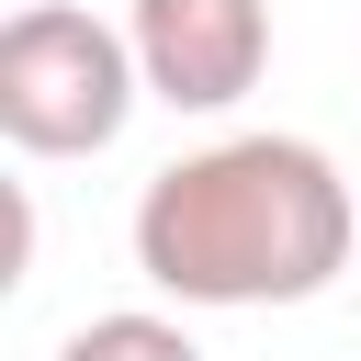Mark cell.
I'll list each match as a JSON object with an SVG mask.
<instances>
[{
	"mask_svg": "<svg viewBox=\"0 0 361 361\" xmlns=\"http://www.w3.org/2000/svg\"><path fill=\"white\" fill-rule=\"evenodd\" d=\"M135 271L147 293L192 305V316H259V305H316L350 271V180L316 135H214L192 158H169L135 192Z\"/></svg>",
	"mask_w": 361,
	"mask_h": 361,
	"instance_id": "obj_1",
	"label": "cell"
},
{
	"mask_svg": "<svg viewBox=\"0 0 361 361\" xmlns=\"http://www.w3.org/2000/svg\"><path fill=\"white\" fill-rule=\"evenodd\" d=\"M147 79L124 23L79 11V0H23L0 23V135L23 158H102L135 124Z\"/></svg>",
	"mask_w": 361,
	"mask_h": 361,
	"instance_id": "obj_2",
	"label": "cell"
},
{
	"mask_svg": "<svg viewBox=\"0 0 361 361\" xmlns=\"http://www.w3.org/2000/svg\"><path fill=\"white\" fill-rule=\"evenodd\" d=\"M135 79L169 113H237L271 68V0H135L124 11Z\"/></svg>",
	"mask_w": 361,
	"mask_h": 361,
	"instance_id": "obj_3",
	"label": "cell"
},
{
	"mask_svg": "<svg viewBox=\"0 0 361 361\" xmlns=\"http://www.w3.org/2000/svg\"><path fill=\"white\" fill-rule=\"evenodd\" d=\"M56 361H203V338H192L180 316H158V305H113V316L68 327Z\"/></svg>",
	"mask_w": 361,
	"mask_h": 361,
	"instance_id": "obj_4",
	"label": "cell"
}]
</instances>
